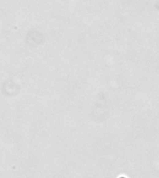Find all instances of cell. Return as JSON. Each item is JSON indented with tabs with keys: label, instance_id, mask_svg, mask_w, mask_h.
<instances>
[{
	"label": "cell",
	"instance_id": "obj_1",
	"mask_svg": "<svg viewBox=\"0 0 159 178\" xmlns=\"http://www.w3.org/2000/svg\"><path fill=\"white\" fill-rule=\"evenodd\" d=\"M119 178H126L125 176H121V177H119Z\"/></svg>",
	"mask_w": 159,
	"mask_h": 178
}]
</instances>
